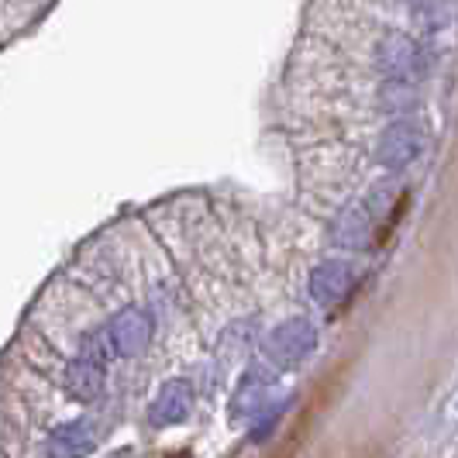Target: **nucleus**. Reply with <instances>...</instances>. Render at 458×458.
I'll return each mask as SVG.
<instances>
[{"mask_svg": "<svg viewBox=\"0 0 458 458\" xmlns=\"http://www.w3.org/2000/svg\"><path fill=\"white\" fill-rule=\"evenodd\" d=\"M87 431V424L83 420H76V424H63L52 441H48V452L52 455H72V452H87L90 448V437L83 435Z\"/></svg>", "mask_w": 458, "mask_h": 458, "instance_id": "2", "label": "nucleus"}, {"mask_svg": "<svg viewBox=\"0 0 458 458\" xmlns=\"http://www.w3.org/2000/svg\"><path fill=\"white\" fill-rule=\"evenodd\" d=\"M111 342H114L121 355H131L138 344L145 342V327L138 321V314H121L117 318L114 327H111Z\"/></svg>", "mask_w": 458, "mask_h": 458, "instance_id": "3", "label": "nucleus"}, {"mask_svg": "<svg viewBox=\"0 0 458 458\" xmlns=\"http://www.w3.org/2000/svg\"><path fill=\"white\" fill-rule=\"evenodd\" d=\"M66 390L76 396V400H93L97 390H100V369L93 359H76L72 366L66 369Z\"/></svg>", "mask_w": 458, "mask_h": 458, "instance_id": "1", "label": "nucleus"}]
</instances>
